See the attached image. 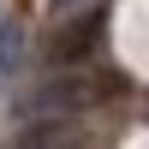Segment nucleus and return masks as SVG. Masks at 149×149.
I'll list each match as a JSON object with an SVG mask.
<instances>
[{
    "mask_svg": "<svg viewBox=\"0 0 149 149\" xmlns=\"http://www.w3.org/2000/svg\"><path fill=\"white\" fill-rule=\"evenodd\" d=\"M18 48H24V42H18V30L6 24V30H0V78H6L12 66H18Z\"/></svg>",
    "mask_w": 149,
    "mask_h": 149,
    "instance_id": "nucleus-3",
    "label": "nucleus"
},
{
    "mask_svg": "<svg viewBox=\"0 0 149 149\" xmlns=\"http://www.w3.org/2000/svg\"><path fill=\"white\" fill-rule=\"evenodd\" d=\"M95 42H102V12H90V18L72 24V30L54 42V60H84V54H95Z\"/></svg>",
    "mask_w": 149,
    "mask_h": 149,
    "instance_id": "nucleus-1",
    "label": "nucleus"
},
{
    "mask_svg": "<svg viewBox=\"0 0 149 149\" xmlns=\"http://www.w3.org/2000/svg\"><path fill=\"white\" fill-rule=\"evenodd\" d=\"M18 149H84V137H78V125H66V119H36Z\"/></svg>",
    "mask_w": 149,
    "mask_h": 149,
    "instance_id": "nucleus-2",
    "label": "nucleus"
}]
</instances>
